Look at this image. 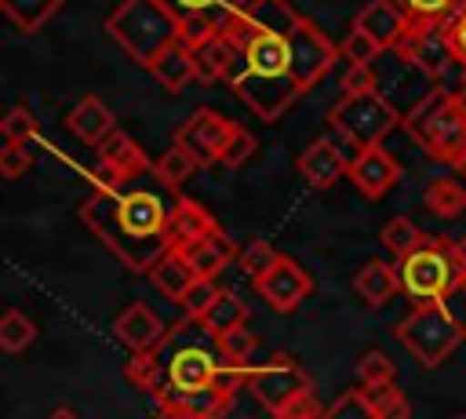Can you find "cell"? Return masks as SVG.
I'll return each instance as SVG.
<instances>
[{
  "label": "cell",
  "instance_id": "obj_4",
  "mask_svg": "<svg viewBox=\"0 0 466 419\" xmlns=\"http://www.w3.org/2000/svg\"><path fill=\"white\" fill-rule=\"evenodd\" d=\"M109 36L131 55L138 58L146 69L171 47L182 40V18L160 4V0H124L109 22H106Z\"/></svg>",
  "mask_w": 466,
  "mask_h": 419
},
{
  "label": "cell",
  "instance_id": "obj_50",
  "mask_svg": "<svg viewBox=\"0 0 466 419\" xmlns=\"http://www.w3.org/2000/svg\"><path fill=\"white\" fill-rule=\"evenodd\" d=\"M462 102H466V98H462Z\"/></svg>",
  "mask_w": 466,
  "mask_h": 419
},
{
  "label": "cell",
  "instance_id": "obj_29",
  "mask_svg": "<svg viewBox=\"0 0 466 419\" xmlns=\"http://www.w3.org/2000/svg\"><path fill=\"white\" fill-rule=\"evenodd\" d=\"M404 18H408V29H441L459 7L462 0H393Z\"/></svg>",
  "mask_w": 466,
  "mask_h": 419
},
{
  "label": "cell",
  "instance_id": "obj_9",
  "mask_svg": "<svg viewBox=\"0 0 466 419\" xmlns=\"http://www.w3.org/2000/svg\"><path fill=\"white\" fill-rule=\"evenodd\" d=\"M248 390H251V393L277 415L288 401H295L299 393L313 390V383H309V375H306L291 357L277 353L269 364H262V368H248Z\"/></svg>",
  "mask_w": 466,
  "mask_h": 419
},
{
  "label": "cell",
  "instance_id": "obj_8",
  "mask_svg": "<svg viewBox=\"0 0 466 419\" xmlns=\"http://www.w3.org/2000/svg\"><path fill=\"white\" fill-rule=\"evenodd\" d=\"M400 124V113L375 91V95H360V98H342L331 109V128L339 135H346L357 149H371L382 146V138Z\"/></svg>",
  "mask_w": 466,
  "mask_h": 419
},
{
  "label": "cell",
  "instance_id": "obj_11",
  "mask_svg": "<svg viewBox=\"0 0 466 419\" xmlns=\"http://www.w3.org/2000/svg\"><path fill=\"white\" fill-rule=\"evenodd\" d=\"M233 124L226 117H218L215 109H197L175 135V146H182L197 164H208V160H218L226 138H229Z\"/></svg>",
  "mask_w": 466,
  "mask_h": 419
},
{
  "label": "cell",
  "instance_id": "obj_1",
  "mask_svg": "<svg viewBox=\"0 0 466 419\" xmlns=\"http://www.w3.org/2000/svg\"><path fill=\"white\" fill-rule=\"evenodd\" d=\"M248 15L251 36L237 51L240 69H229L226 80L262 120H277L335 62V47L280 0H258Z\"/></svg>",
  "mask_w": 466,
  "mask_h": 419
},
{
  "label": "cell",
  "instance_id": "obj_37",
  "mask_svg": "<svg viewBox=\"0 0 466 419\" xmlns=\"http://www.w3.org/2000/svg\"><path fill=\"white\" fill-rule=\"evenodd\" d=\"M218 295H222V288H218L211 277H197V281L186 288V295L178 299L182 317H193V321H197V317H200V313H204V310H208V306H211Z\"/></svg>",
  "mask_w": 466,
  "mask_h": 419
},
{
  "label": "cell",
  "instance_id": "obj_45",
  "mask_svg": "<svg viewBox=\"0 0 466 419\" xmlns=\"http://www.w3.org/2000/svg\"><path fill=\"white\" fill-rule=\"evenodd\" d=\"M324 412H328V408H320L317 393L306 390V393H299L295 401H288V404L277 412V419H324Z\"/></svg>",
  "mask_w": 466,
  "mask_h": 419
},
{
  "label": "cell",
  "instance_id": "obj_42",
  "mask_svg": "<svg viewBox=\"0 0 466 419\" xmlns=\"http://www.w3.org/2000/svg\"><path fill=\"white\" fill-rule=\"evenodd\" d=\"M251 153H255V135H251L248 128L233 124V131H229V138H226V146H222V153H218V164H226V168H240Z\"/></svg>",
  "mask_w": 466,
  "mask_h": 419
},
{
  "label": "cell",
  "instance_id": "obj_49",
  "mask_svg": "<svg viewBox=\"0 0 466 419\" xmlns=\"http://www.w3.org/2000/svg\"><path fill=\"white\" fill-rule=\"evenodd\" d=\"M455 171H459V175H466V153H462V157L455 160Z\"/></svg>",
  "mask_w": 466,
  "mask_h": 419
},
{
  "label": "cell",
  "instance_id": "obj_27",
  "mask_svg": "<svg viewBox=\"0 0 466 419\" xmlns=\"http://www.w3.org/2000/svg\"><path fill=\"white\" fill-rule=\"evenodd\" d=\"M149 281L167 295V299H182L186 295V288L197 281V273H193V266H189V259L182 255V251H167L153 270H149Z\"/></svg>",
  "mask_w": 466,
  "mask_h": 419
},
{
  "label": "cell",
  "instance_id": "obj_39",
  "mask_svg": "<svg viewBox=\"0 0 466 419\" xmlns=\"http://www.w3.org/2000/svg\"><path fill=\"white\" fill-rule=\"evenodd\" d=\"M215 342H218V353H222L229 364H240V368H248L251 353L258 350V339H255L248 328H237V332H229V335H222V339H215Z\"/></svg>",
  "mask_w": 466,
  "mask_h": 419
},
{
  "label": "cell",
  "instance_id": "obj_31",
  "mask_svg": "<svg viewBox=\"0 0 466 419\" xmlns=\"http://www.w3.org/2000/svg\"><path fill=\"white\" fill-rule=\"evenodd\" d=\"M62 4H66V0H0V11H4L18 29L33 33V29H40L47 18H55V15L62 11Z\"/></svg>",
  "mask_w": 466,
  "mask_h": 419
},
{
  "label": "cell",
  "instance_id": "obj_23",
  "mask_svg": "<svg viewBox=\"0 0 466 419\" xmlns=\"http://www.w3.org/2000/svg\"><path fill=\"white\" fill-rule=\"evenodd\" d=\"M233 240L218 230V233H211V237H204V240H197V244H189V248H182V255L189 259V266H193V273L197 277H211L215 281V273L222 270V266H229L233 262Z\"/></svg>",
  "mask_w": 466,
  "mask_h": 419
},
{
  "label": "cell",
  "instance_id": "obj_46",
  "mask_svg": "<svg viewBox=\"0 0 466 419\" xmlns=\"http://www.w3.org/2000/svg\"><path fill=\"white\" fill-rule=\"evenodd\" d=\"M444 36H448V47H451V55H455V62H462L466 66V4L444 22Z\"/></svg>",
  "mask_w": 466,
  "mask_h": 419
},
{
  "label": "cell",
  "instance_id": "obj_5",
  "mask_svg": "<svg viewBox=\"0 0 466 419\" xmlns=\"http://www.w3.org/2000/svg\"><path fill=\"white\" fill-rule=\"evenodd\" d=\"M462 270H466V248L437 237H426V244L397 259L400 291L411 295L415 302H444L455 291Z\"/></svg>",
  "mask_w": 466,
  "mask_h": 419
},
{
  "label": "cell",
  "instance_id": "obj_7",
  "mask_svg": "<svg viewBox=\"0 0 466 419\" xmlns=\"http://www.w3.org/2000/svg\"><path fill=\"white\" fill-rule=\"evenodd\" d=\"M404 124L426 146L430 157H437L451 168L466 153V102L459 95H448V91L430 95Z\"/></svg>",
  "mask_w": 466,
  "mask_h": 419
},
{
  "label": "cell",
  "instance_id": "obj_12",
  "mask_svg": "<svg viewBox=\"0 0 466 419\" xmlns=\"http://www.w3.org/2000/svg\"><path fill=\"white\" fill-rule=\"evenodd\" d=\"M390 51L404 55L411 66H419L433 80H441L448 73V66L455 62V55L448 47V36H444V26L441 29H408Z\"/></svg>",
  "mask_w": 466,
  "mask_h": 419
},
{
  "label": "cell",
  "instance_id": "obj_16",
  "mask_svg": "<svg viewBox=\"0 0 466 419\" xmlns=\"http://www.w3.org/2000/svg\"><path fill=\"white\" fill-rule=\"evenodd\" d=\"M233 401H226L218 390L200 393H160L157 397V419H218Z\"/></svg>",
  "mask_w": 466,
  "mask_h": 419
},
{
  "label": "cell",
  "instance_id": "obj_17",
  "mask_svg": "<svg viewBox=\"0 0 466 419\" xmlns=\"http://www.w3.org/2000/svg\"><path fill=\"white\" fill-rule=\"evenodd\" d=\"M360 33H368L382 51H390L404 33H408V18H404V11L393 4V0H371L360 15H357V22H353Z\"/></svg>",
  "mask_w": 466,
  "mask_h": 419
},
{
  "label": "cell",
  "instance_id": "obj_28",
  "mask_svg": "<svg viewBox=\"0 0 466 419\" xmlns=\"http://www.w3.org/2000/svg\"><path fill=\"white\" fill-rule=\"evenodd\" d=\"M160 4H167L178 18H211L218 29L226 18L251 11L258 0H160Z\"/></svg>",
  "mask_w": 466,
  "mask_h": 419
},
{
  "label": "cell",
  "instance_id": "obj_38",
  "mask_svg": "<svg viewBox=\"0 0 466 419\" xmlns=\"http://www.w3.org/2000/svg\"><path fill=\"white\" fill-rule=\"evenodd\" d=\"M339 51H342V58H346L350 66H375V58L382 55V47H379L368 33H360L357 26L346 33V40H342V47H339Z\"/></svg>",
  "mask_w": 466,
  "mask_h": 419
},
{
  "label": "cell",
  "instance_id": "obj_30",
  "mask_svg": "<svg viewBox=\"0 0 466 419\" xmlns=\"http://www.w3.org/2000/svg\"><path fill=\"white\" fill-rule=\"evenodd\" d=\"M422 200H426V208H430L433 215L455 219V215L466 211V186H462L459 179H433V182L426 186Z\"/></svg>",
  "mask_w": 466,
  "mask_h": 419
},
{
  "label": "cell",
  "instance_id": "obj_36",
  "mask_svg": "<svg viewBox=\"0 0 466 419\" xmlns=\"http://www.w3.org/2000/svg\"><path fill=\"white\" fill-rule=\"evenodd\" d=\"M193 168H197V160H193L182 146H171V149L153 164V171H157V179H160L164 186H182V182L193 175Z\"/></svg>",
  "mask_w": 466,
  "mask_h": 419
},
{
  "label": "cell",
  "instance_id": "obj_25",
  "mask_svg": "<svg viewBox=\"0 0 466 419\" xmlns=\"http://www.w3.org/2000/svg\"><path fill=\"white\" fill-rule=\"evenodd\" d=\"M149 73L167 87V91H182L189 80H197V66H193V47L189 44H171L153 66H149Z\"/></svg>",
  "mask_w": 466,
  "mask_h": 419
},
{
  "label": "cell",
  "instance_id": "obj_44",
  "mask_svg": "<svg viewBox=\"0 0 466 419\" xmlns=\"http://www.w3.org/2000/svg\"><path fill=\"white\" fill-rule=\"evenodd\" d=\"M29 164H33V149H29V146L7 142V146L0 149V175H4V179H18V175H25Z\"/></svg>",
  "mask_w": 466,
  "mask_h": 419
},
{
  "label": "cell",
  "instance_id": "obj_13",
  "mask_svg": "<svg viewBox=\"0 0 466 419\" xmlns=\"http://www.w3.org/2000/svg\"><path fill=\"white\" fill-rule=\"evenodd\" d=\"M346 175L357 186V193H364L368 200H382L400 182V164L382 146H371V149H357Z\"/></svg>",
  "mask_w": 466,
  "mask_h": 419
},
{
  "label": "cell",
  "instance_id": "obj_34",
  "mask_svg": "<svg viewBox=\"0 0 466 419\" xmlns=\"http://www.w3.org/2000/svg\"><path fill=\"white\" fill-rule=\"evenodd\" d=\"M33 339H36V324L22 310H7L0 317V350L4 353H22L33 346Z\"/></svg>",
  "mask_w": 466,
  "mask_h": 419
},
{
  "label": "cell",
  "instance_id": "obj_47",
  "mask_svg": "<svg viewBox=\"0 0 466 419\" xmlns=\"http://www.w3.org/2000/svg\"><path fill=\"white\" fill-rule=\"evenodd\" d=\"M324 419H375L364 404H360V397H357V390H350V393H342L328 412H324Z\"/></svg>",
  "mask_w": 466,
  "mask_h": 419
},
{
  "label": "cell",
  "instance_id": "obj_32",
  "mask_svg": "<svg viewBox=\"0 0 466 419\" xmlns=\"http://www.w3.org/2000/svg\"><path fill=\"white\" fill-rule=\"evenodd\" d=\"M124 375L131 379L135 390H142L153 401L164 393V368H160V357L157 353H131L127 364H124Z\"/></svg>",
  "mask_w": 466,
  "mask_h": 419
},
{
  "label": "cell",
  "instance_id": "obj_20",
  "mask_svg": "<svg viewBox=\"0 0 466 419\" xmlns=\"http://www.w3.org/2000/svg\"><path fill=\"white\" fill-rule=\"evenodd\" d=\"M233 62H237V44H233L229 36H222V33H211L208 40H200V44L193 47L197 80H204V84L226 77V73L233 69Z\"/></svg>",
  "mask_w": 466,
  "mask_h": 419
},
{
  "label": "cell",
  "instance_id": "obj_18",
  "mask_svg": "<svg viewBox=\"0 0 466 419\" xmlns=\"http://www.w3.org/2000/svg\"><path fill=\"white\" fill-rule=\"evenodd\" d=\"M299 171L306 175V182H309V186L328 189L331 182H339V179L350 171V164H346V157L339 153V146H335V142L317 138L313 146H306V149L299 153Z\"/></svg>",
  "mask_w": 466,
  "mask_h": 419
},
{
  "label": "cell",
  "instance_id": "obj_40",
  "mask_svg": "<svg viewBox=\"0 0 466 419\" xmlns=\"http://www.w3.org/2000/svg\"><path fill=\"white\" fill-rule=\"evenodd\" d=\"M357 375H360V386L393 383V375H397V364L390 361V353H382V350H368V353L357 361Z\"/></svg>",
  "mask_w": 466,
  "mask_h": 419
},
{
  "label": "cell",
  "instance_id": "obj_24",
  "mask_svg": "<svg viewBox=\"0 0 466 419\" xmlns=\"http://www.w3.org/2000/svg\"><path fill=\"white\" fill-rule=\"evenodd\" d=\"M197 321H200V328H204L211 339H222V335H229V332H237V328L248 324V306H244L240 295L222 291V295H218Z\"/></svg>",
  "mask_w": 466,
  "mask_h": 419
},
{
  "label": "cell",
  "instance_id": "obj_14",
  "mask_svg": "<svg viewBox=\"0 0 466 419\" xmlns=\"http://www.w3.org/2000/svg\"><path fill=\"white\" fill-rule=\"evenodd\" d=\"M113 335L131 350V353H157L167 342V328L164 321L149 310V302H131L127 310H120V317L113 321Z\"/></svg>",
  "mask_w": 466,
  "mask_h": 419
},
{
  "label": "cell",
  "instance_id": "obj_35",
  "mask_svg": "<svg viewBox=\"0 0 466 419\" xmlns=\"http://www.w3.org/2000/svg\"><path fill=\"white\" fill-rule=\"evenodd\" d=\"M237 259H240V270H244L251 281H258V277H266V273L280 262V251H277L269 240H251V244H244V248L237 251Z\"/></svg>",
  "mask_w": 466,
  "mask_h": 419
},
{
  "label": "cell",
  "instance_id": "obj_2",
  "mask_svg": "<svg viewBox=\"0 0 466 419\" xmlns=\"http://www.w3.org/2000/svg\"><path fill=\"white\" fill-rule=\"evenodd\" d=\"M80 219L135 273H149L171 251L167 208L149 189H91L80 204Z\"/></svg>",
  "mask_w": 466,
  "mask_h": 419
},
{
  "label": "cell",
  "instance_id": "obj_33",
  "mask_svg": "<svg viewBox=\"0 0 466 419\" xmlns=\"http://www.w3.org/2000/svg\"><path fill=\"white\" fill-rule=\"evenodd\" d=\"M379 240H382V248H386V251H393L397 259H404L408 251H415L419 244H426V233H422L408 215H393V219L382 226Z\"/></svg>",
  "mask_w": 466,
  "mask_h": 419
},
{
  "label": "cell",
  "instance_id": "obj_10",
  "mask_svg": "<svg viewBox=\"0 0 466 419\" xmlns=\"http://www.w3.org/2000/svg\"><path fill=\"white\" fill-rule=\"evenodd\" d=\"M255 291H258V299H262L269 310L291 313V310L313 291V281H309V273H306L299 262H291V259L280 255V262H277L266 277L255 281Z\"/></svg>",
  "mask_w": 466,
  "mask_h": 419
},
{
  "label": "cell",
  "instance_id": "obj_21",
  "mask_svg": "<svg viewBox=\"0 0 466 419\" xmlns=\"http://www.w3.org/2000/svg\"><path fill=\"white\" fill-rule=\"evenodd\" d=\"M353 288H357V295H360L368 306H382V302H390V299L400 291V277H397V266L371 259V262H364V266L357 270V277H353Z\"/></svg>",
  "mask_w": 466,
  "mask_h": 419
},
{
  "label": "cell",
  "instance_id": "obj_3",
  "mask_svg": "<svg viewBox=\"0 0 466 419\" xmlns=\"http://www.w3.org/2000/svg\"><path fill=\"white\" fill-rule=\"evenodd\" d=\"M200 339H208V332L193 317H182V324L171 328L167 342L157 350L160 368H164V393L215 390V379L226 368V357L218 353V342L208 346Z\"/></svg>",
  "mask_w": 466,
  "mask_h": 419
},
{
  "label": "cell",
  "instance_id": "obj_19",
  "mask_svg": "<svg viewBox=\"0 0 466 419\" xmlns=\"http://www.w3.org/2000/svg\"><path fill=\"white\" fill-rule=\"evenodd\" d=\"M66 124H69V131H73L80 142H87V146H95V149H98V146H102V138L116 128V124H113L109 106H106L102 98H95V95L80 98V102L69 109Z\"/></svg>",
  "mask_w": 466,
  "mask_h": 419
},
{
  "label": "cell",
  "instance_id": "obj_43",
  "mask_svg": "<svg viewBox=\"0 0 466 419\" xmlns=\"http://www.w3.org/2000/svg\"><path fill=\"white\" fill-rule=\"evenodd\" d=\"M342 91L346 98H360V95H375L379 91V77L371 66H350L342 77Z\"/></svg>",
  "mask_w": 466,
  "mask_h": 419
},
{
  "label": "cell",
  "instance_id": "obj_26",
  "mask_svg": "<svg viewBox=\"0 0 466 419\" xmlns=\"http://www.w3.org/2000/svg\"><path fill=\"white\" fill-rule=\"evenodd\" d=\"M357 397L375 419H411V401L404 390H397V383L357 386Z\"/></svg>",
  "mask_w": 466,
  "mask_h": 419
},
{
  "label": "cell",
  "instance_id": "obj_41",
  "mask_svg": "<svg viewBox=\"0 0 466 419\" xmlns=\"http://www.w3.org/2000/svg\"><path fill=\"white\" fill-rule=\"evenodd\" d=\"M0 131L7 142H18V146H29L36 138V117L25 109V106H15L4 120H0Z\"/></svg>",
  "mask_w": 466,
  "mask_h": 419
},
{
  "label": "cell",
  "instance_id": "obj_48",
  "mask_svg": "<svg viewBox=\"0 0 466 419\" xmlns=\"http://www.w3.org/2000/svg\"><path fill=\"white\" fill-rule=\"evenodd\" d=\"M127 186V179L116 171V168H109V164H95V171H91V189H106V193H113V189H124Z\"/></svg>",
  "mask_w": 466,
  "mask_h": 419
},
{
  "label": "cell",
  "instance_id": "obj_6",
  "mask_svg": "<svg viewBox=\"0 0 466 419\" xmlns=\"http://www.w3.org/2000/svg\"><path fill=\"white\" fill-rule=\"evenodd\" d=\"M462 335H466L462 321L444 302H419L397 321V342L422 368H437L462 342Z\"/></svg>",
  "mask_w": 466,
  "mask_h": 419
},
{
  "label": "cell",
  "instance_id": "obj_15",
  "mask_svg": "<svg viewBox=\"0 0 466 419\" xmlns=\"http://www.w3.org/2000/svg\"><path fill=\"white\" fill-rule=\"evenodd\" d=\"M211 233H218V226H215V219H211V211L204 204H197L193 197H178L171 204V211H167L171 251H182V248H189V244H197V240H204Z\"/></svg>",
  "mask_w": 466,
  "mask_h": 419
},
{
  "label": "cell",
  "instance_id": "obj_22",
  "mask_svg": "<svg viewBox=\"0 0 466 419\" xmlns=\"http://www.w3.org/2000/svg\"><path fill=\"white\" fill-rule=\"evenodd\" d=\"M98 160L109 164V168H116L124 179H135L138 171H146V153H142L138 142H135L127 131H120V128H113V131L102 138Z\"/></svg>",
  "mask_w": 466,
  "mask_h": 419
}]
</instances>
